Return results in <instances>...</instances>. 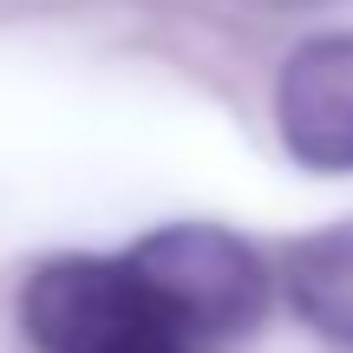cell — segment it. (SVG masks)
I'll list each match as a JSON object with an SVG mask.
<instances>
[{
    "mask_svg": "<svg viewBox=\"0 0 353 353\" xmlns=\"http://www.w3.org/2000/svg\"><path fill=\"white\" fill-rule=\"evenodd\" d=\"M20 327L39 353H196V334L131 255H52L20 288Z\"/></svg>",
    "mask_w": 353,
    "mask_h": 353,
    "instance_id": "obj_1",
    "label": "cell"
},
{
    "mask_svg": "<svg viewBox=\"0 0 353 353\" xmlns=\"http://www.w3.org/2000/svg\"><path fill=\"white\" fill-rule=\"evenodd\" d=\"M131 262L151 275V288L176 307L196 347L210 341H236L262 321L268 307V268L236 229L223 223H170L151 229L138 249H125Z\"/></svg>",
    "mask_w": 353,
    "mask_h": 353,
    "instance_id": "obj_2",
    "label": "cell"
},
{
    "mask_svg": "<svg viewBox=\"0 0 353 353\" xmlns=\"http://www.w3.org/2000/svg\"><path fill=\"white\" fill-rule=\"evenodd\" d=\"M275 125L307 170H353V33H327L288 52Z\"/></svg>",
    "mask_w": 353,
    "mask_h": 353,
    "instance_id": "obj_3",
    "label": "cell"
},
{
    "mask_svg": "<svg viewBox=\"0 0 353 353\" xmlns=\"http://www.w3.org/2000/svg\"><path fill=\"white\" fill-rule=\"evenodd\" d=\"M288 301L314 334L353 347V223L314 229L288 249Z\"/></svg>",
    "mask_w": 353,
    "mask_h": 353,
    "instance_id": "obj_4",
    "label": "cell"
},
{
    "mask_svg": "<svg viewBox=\"0 0 353 353\" xmlns=\"http://www.w3.org/2000/svg\"><path fill=\"white\" fill-rule=\"evenodd\" d=\"M275 7H314V0H275Z\"/></svg>",
    "mask_w": 353,
    "mask_h": 353,
    "instance_id": "obj_5",
    "label": "cell"
}]
</instances>
